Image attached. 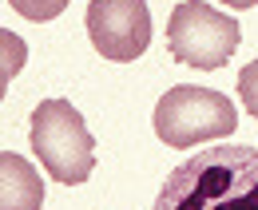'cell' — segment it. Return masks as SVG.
<instances>
[{
    "instance_id": "1",
    "label": "cell",
    "mask_w": 258,
    "mask_h": 210,
    "mask_svg": "<svg viewBox=\"0 0 258 210\" xmlns=\"http://www.w3.org/2000/svg\"><path fill=\"white\" fill-rule=\"evenodd\" d=\"M155 210H258V147L223 143L195 151L163 179Z\"/></svg>"
},
{
    "instance_id": "2",
    "label": "cell",
    "mask_w": 258,
    "mask_h": 210,
    "mask_svg": "<svg viewBox=\"0 0 258 210\" xmlns=\"http://www.w3.org/2000/svg\"><path fill=\"white\" fill-rule=\"evenodd\" d=\"M32 151L48 179L80 186L96 171V135L68 99H44L32 111Z\"/></svg>"
},
{
    "instance_id": "3",
    "label": "cell",
    "mask_w": 258,
    "mask_h": 210,
    "mask_svg": "<svg viewBox=\"0 0 258 210\" xmlns=\"http://www.w3.org/2000/svg\"><path fill=\"white\" fill-rule=\"evenodd\" d=\"M238 127V111L215 88H179L163 91V99L155 103V135L163 139V147H199V143H215L234 135Z\"/></svg>"
},
{
    "instance_id": "4",
    "label": "cell",
    "mask_w": 258,
    "mask_h": 210,
    "mask_svg": "<svg viewBox=\"0 0 258 210\" xmlns=\"http://www.w3.org/2000/svg\"><path fill=\"white\" fill-rule=\"evenodd\" d=\"M242 28L234 16H226L219 8H211L207 0H183L171 8L167 20V48L171 56L187 67L199 72H215L238 52Z\"/></svg>"
},
{
    "instance_id": "5",
    "label": "cell",
    "mask_w": 258,
    "mask_h": 210,
    "mask_svg": "<svg viewBox=\"0 0 258 210\" xmlns=\"http://www.w3.org/2000/svg\"><path fill=\"white\" fill-rule=\"evenodd\" d=\"M88 36L103 60L131 63L151 44V8L147 0H92Z\"/></svg>"
},
{
    "instance_id": "6",
    "label": "cell",
    "mask_w": 258,
    "mask_h": 210,
    "mask_svg": "<svg viewBox=\"0 0 258 210\" xmlns=\"http://www.w3.org/2000/svg\"><path fill=\"white\" fill-rule=\"evenodd\" d=\"M44 179L24 155L0 151V210H40Z\"/></svg>"
},
{
    "instance_id": "7",
    "label": "cell",
    "mask_w": 258,
    "mask_h": 210,
    "mask_svg": "<svg viewBox=\"0 0 258 210\" xmlns=\"http://www.w3.org/2000/svg\"><path fill=\"white\" fill-rule=\"evenodd\" d=\"M24 63H28V44H24L16 32L0 28V99H4L8 84L24 72Z\"/></svg>"
},
{
    "instance_id": "8",
    "label": "cell",
    "mask_w": 258,
    "mask_h": 210,
    "mask_svg": "<svg viewBox=\"0 0 258 210\" xmlns=\"http://www.w3.org/2000/svg\"><path fill=\"white\" fill-rule=\"evenodd\" d=\"M8 4H12V12H20L32 24H48L68 8V0H8Z\"/></svg>"
},
{
    "instance_id": "9",
    "label": "cell",
    "mask_w": 258,
    "mask_h": 210,
    "mask_svg": "<svg viewBox=\"0 0 258 210\" xmlns=\"http://www.w3.org/2000/svg\"><path fill=\"white\" fill-rule=\"evenodd\" d=\"M238 95H242V107L258 119V60L238 72Z\"/></svg>"
},
{
    "instance_id": "10",
    "label": "cell",
    "mask_w": 258,
    "mask_h": 210,
    "mask_svg": "<svg viewBox=\"0 0 258 210\" xmlns=\"http://www.w3.org/2000/svg\"><path fill=\"white\" fill-rule=\"evenodd\" d=\"M226 8H238V12H246V8H254L258 0H223Z\"/></svg>"
}]
</instances>
